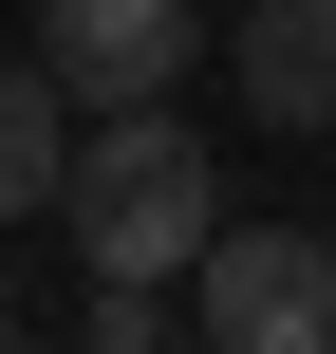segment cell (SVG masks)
Segmentation results:
<instances>
[{
    "label": "cell",
    "mask_w": 336,
    "mask_h": 354,
    "mask_svg": "<svg viewBox=\"0 0 336 354\" xmlns=\"http://www.w3.org/2000/svg\"><path fill=\"white\" fill-rule=\"evenodd\" d=\"M56 224L94 243V280H187V261L224 243V168H206V131H187L168 93H150V112H94Z\"/></svg>",
    "instance_id": "6da1fadb"
},
{
    "label": "cell",
    "mask_w": 336,
    "mask_h": 354,
    "mask_svg": "<svg viewBox=\"0 0 336 354\" xmlns=\"http://www.w3.org/2000/svg\"><path fill=\"white\" fill-rule=\"evenodd\" d=\"M187 317H206V354H336V243L318 224H224L187 261Z\"/></svg>",
    "instance_id": "7a4b0ae2"
},
{
    "label": "cell",
    "mask_w": 336,
    "mask_h": 354,
    "mask_svg": "<svg viewBox=\"0 0 336 354\" xmlns=\"http://www.w3.org/2000/svg\"><path fill=\"white\" fill-rule=\"evenodd\" d=\"M37 56L75 75V112H150V93L206 56V19H187V0H37Z\"/></svg>",
    "instance_id": "3957f363"
},
{
    "label": "cell",
    "mask_w": 336,
    "mask_h": 354,
    "mask_svg": "<svg viewBox=\"0 0 336 354\" xmlns=\"http://www.w3.org/2000/svg\"><path fill=\"white\" fill-rule=\"evenodd\" d=\"M243 112L262 131H336V0H243Z\"/></svg>",
    "instance_id": "277c9868"
},
{
    "label": "cell",
    "mask_w": 336,
    "mask_h": 354,
    "mask_svg": "<svg viewBox=\"0 0 336 354\" xmlns=\"http://www.w3.org/2000/svg\"><path fill=\"white\" fill-rule=\"evenodd\" d=\"M56 187H75V75L19 56V75H0V224H37Z\"/></svg>",
    "instance_id": "5b68a950"
},
{
    "label": "cell",
    "mask_w": 336,
    "mask_h": 354,
    "mask_svg": "<svg viewBox=\"0 0 336 354\" xmlns=\"http://www.w3.org/2000/svg\"><path fill=\"white\" fill-rule=\"evenodd\" d=\"M168 336H206L187 280H94V354H168Z\"/></svg>",
    "instance_id": "8992f818"
},
{
    "label": "cell",
    "mask_w": 336,
    "mask_h": 354,
    "mask_svg": "<svg viewBox=\"0 0 336 354\" xmlns=\"http://www.w3.org/2000/svg\"><path fill=\"white\" fill-rule=\"evenodd\" d=\"M0 336H19V280H0Z\"/></svg>",
    "instance_id": "52a82bcc"
}]
</instances>
